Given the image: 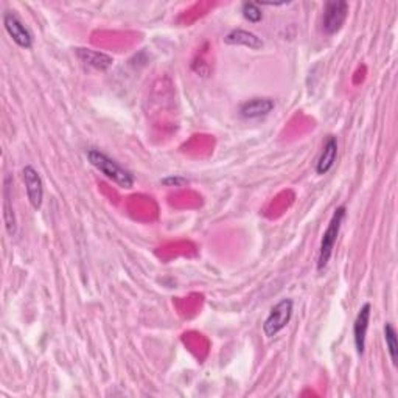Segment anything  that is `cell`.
Segmentation results:
<instances>
[{"label":"cell","instance_id":"1","mask_svg":"<svg viewBox=\"0 0 398 398\" xmlns=\"http://www.w3.org/2000/svg\"><path fill=\"white\" fill-rule=\"evenodd\" d=\"M87 159L92 164V167H95L103 176H106L108 179L116 182L121 189H131L134 185V175L128 172L126 168L121 167L118 162L111 159L108 154H104L103 151L91 148L87 151Z\"/></svg>","mask_w":398,"mask_h":398},{"label":"cell","instance_id":"2","mask_svg":"<svg viewBox=\"0 0 398 398\" xmlns=\"http://www.w3.org/2000/svg\"><path fill=\"white\" fill-rule=\"evenodd\" d=\"M347 215L346 206H339L328 223V227L322 235L321 246H319V255H318V271H324L327 267L330 258L333 255V250H335V245L338 241V235L341 231V226H343L344 218Z\"/></svg>","mask_w":398,"mask_h":398},{"label":"cell","instance_id":"3","mask_svg":"<svg viewBox=\"0 0 398 398\" xmlns=\"http://www.w3.org/2000/svg\"><path fill=\"white\" fill-rule=\"evenodd\" d=\"M292 310H294V302L291 299H282L279 304H275L263 322L265 335L267 338L277 336L289 324L292 318Z\"/></svg>","mask_w":398,"mask_h":398},{"label":"cell","instance_id":"4","mask_svg":"<svg viewBox=\"0 0 398 398\" xmlns=\"http://www.w3.org/2000/svg\"><path fill=\"white\" fill-rule=\"evenodd\" d=\"M348 16V4L344 0H330L324 8L322 30L324 33L333 36L343 28Z\"/></svg>","mask_w":398,"mask_h":398},{"label":"cell","instance_id":"5","mask_svg":"<svg viewBox=\"0 0 398 398\" xmlns=\"http://www.w3.org/2000/svg\"><path fill=\"white\" fill-rule=\"evenodd\" d=\"M22 177H23V184H26L27 198L30 201L31 207H33L35 210H39L40 207H43V201H44L43 177H40L38 170L31 165L23 167Z\"/></svg>","mask_w":398,"mask_h":398},{"label":"cell","instance_id":"6","mask_svg":"<svg viewBox=\"0 0 398 398\" xmlns=\"http://www.w3.org/2000/svg\"><path fill=\"white\" fill-rule=\"evenodd\" d=\"M4 27L10 38L18 44L21 48H28L33 47V35L30 33V30L23 26V22L11 11H6L4 14Z\"/></svg>","mask_w":398,"mask_h":398},{"label":"cell","instance_id":"7","mask_svg":"<svg viewBox=\"0 0 398 398\" xmlns=\"http://www.w3.org/2000/svg\"><path fill=\"white\" fill-rule=\"evenodd\" d=\"M370 314H372V305H370V302H365L360 308V311H358V314H356V319H355V324H353L355 348H356V353H358L360 356L364 355L365 335H367Z\"/></svg>","mask_w":398,"mask_h":398},{"label":"cell","instance_id":"8","mask_svg":"<svg viewBox=\"0 0 398 398\" xmlns=\"http://www.w3.org/2000/svg\"><path fill=\"white\" fill-rule=\"evenodd\" d=\"M274 108L275 103L272 99H262V96H258V99H250L243 103L238 112L245 120H258L270 116Z\"/></svg>","mask_w":398,"mask_h":398},{"label":"cell","instance_id":"9","mask_svg":"<svg viewBox=\"0 0 398 398\" xmlns=\"http://www.w3.org/2000/svg\"><path fill=\"white\" fill-rule=\"evenodd\" d=\"M338 159V139L335 136H328L326 143H324V148L321 151V156L316 162V173L318 175H327L330 170L335 165V162Z\"/></svg>","mask_w":398,"mask_h":398},{"label":"cell","instance_id":"10","mask_svg":"<svg viewBox=\"0 0 398 398\" xmlns=\"http://www.w3.org/2000/svg\"><path fill=\"white\" fill-rule=\"evenodd\" d=\"M224 43L229 45H240V47H248L250 50H260L263 48V40L262 38H258L253 31L248 30H241V28H235L232 31H229L224 36Z\"/></svg>","mask_w":398,"mask_h":398},{"label":"cell","instance_id":"11","mask_svg":"<svg viewBox=\"0 0 398 398\" xmlns=\"http://www.w3.org/2000/svg\"><path fill=\"white\" fill-rule=\"evenodd\" d=\"M77 56L81 60V62L86 64V66H91L96 70H103V72L108 70L114 64V60L109 55L91 50V48H77Z\"/></svg>","mask_w":398,"mask_h":398},{"label":"cell","instance_id":"12","mask_svg":"<svg viewBox=\"0 0 398 398\" xmlns=\"http://www.w3.org/2000/svg\"><path fill=\"white\" fill-rule=\"evenodd\" d=\"M385 341H386L389 358H391L394 367H397V363H398V339H397V330L391 322L385 324Z\"/></svg>","mask_w":398,"mask_h":398},{"label":"cell","instance_id":"13","mask_svg":"<svg viewBox=\"0 0 398 398\" xmlns=\"http://www.w3.org/2000/svg\"><path fill=\"white\" fill-rule=\"evenodd\" d=\"M241 13H243V18L249 21L250 23H258L260 21L263 19L262 8H260V4H255V2H245V4H243L241 5Z\"/></svg>","mask_w":398,"mask_h":398},{"label":"cell","instance_id":"14","mask_svg":"<svg viewBox=\"0 0 398 398\" xmlns=\"http://www.w3.org/2000/svg\"><path fill=\"white\" fill-rule=\"evenodd\" d=\"M4 219H5V227H6V232L14 237L16 232H18V223H16V215H14V210L10 206V201H5V206H4Z\"/></svg>","mask_w":398,"mask_h":398},{"label":"cell","instance_id":"15","mask_svg":"<svg viewBox=\"0 0 398 398\" xmlns=\"http://www.w3.org/2000/svg\"><path fill=\"white\" fill-rule=\"evenodd\" d=\"M162 184L168 185V187H182L185 184H189V181L179 176H170V177H165V179H162Z\"/></svg>","mask_w":398,"mask_h":398}]
</instances>
